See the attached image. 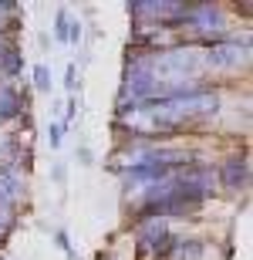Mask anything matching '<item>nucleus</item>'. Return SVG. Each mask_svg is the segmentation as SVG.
Listing matches in <instances>:
<instances>
[{
    "instance_id": "obj_1",
    "label": "nucleus",
    "mask_w": 253,
    "mask_h": 260,
    "mask_svg": "<svg viewBox=\"0 0 253 260\" xmlns=\"http://www.w3.org/2000/svg\"><path fill=\"white\" fill-rule=\"evenodd\" d=\"M250 58L246 54V44L240 48V44H209V51H206V64H213V68H236V64H243V61Z\"/></svg>"
},
{
    "instance_id": "obj_2",
    "label": "nucleus",
    "mask_w": 253,
    "mask_h": 260,
    "mask_svg": "<svg viewBox=\"0 0 253 260\" xmlns=\"http://www.w3.org/2000/svg\"><path fill=\"white\" fill-rule=\"evenodd\" d=\"M220 183L226 189H243L250 183V162H246V155H230L220 169Z\"/></svg>"
},
{
    "instance_id": "obj_3",
    "label": "nucleus",
    "mask_w": 253,
    "mask_h": 260,
    "mask_svg": "<svg viewBox=\"0 0 253 260\" xmlns=\"http://www.w3.org/2000/svg\"><path fill=\"white\" fill-rule=\"evenodd\" d=\"M20 108H24V98L17 95V88L0 85V125H4V122H10V118H17Z\"/></svg>"
},
{
    "instance_id": "obj_4",
    "label": "nucleus",
    "mask_w": 253,
    "mask_h": 260,
    "mask_svg": "<svg viewBox=\"0 0 253 260\" xmlns=\"http://www.w3.org/2000/svg\"><path fill=\"white\" fill-rule=\"evenodd\" d=\"M34 88H38V91H48V88H51V71L44 64L34 68Z\"/></svg>"
},
{
    "instance_id": "obj_5",
    "label": "nucleus",
    "mask_w": 253,
    "mask_h": 260,
    "mask_svg": "<svg viewBox=\"0 0 253 260\" xmlns=\"http://www.w3.org/2000/svg\"><path fill=\"white\" fill-rule=\"evenodd\" d=\"M14 230V206H0V237Z\"/></svg>"
},
{
    "instance_id": "obj_6",
    "label": "nucleus",
    "mask_w": 253,
    "mask_h": 260,
    "mask_svg": "<svg viewBox=\"0 0 253 260\" xmlns=\"http://www.w3.org/2000/svg\"><path fill=\"white\" fill-rule=\"evenodd\" d=\"M68 10H58V24H54V34H58V41H68Z\"/></svg>"
},
{
    "instance_id": "obj_7",
    "label": "nucleus",
    "mask_w": 253,
    "mask_h": 260,
    "mask_svg": "<svg viewBox=\"0 0 253 260\" xmlns=\"http://www.w3.org/2000/svg\"><path fill=\"white\" fill-rule=\"evenodd\" d=\"M48 142H51V149H58V145H61V125L48 128Z\"/></svg>"
},
{
    "instance_id": "obj_8",
    "label": "nucleus",
    "mask_w": 253,
    "mask_h": 260,
    "mask_svg": "<svg viewBox=\"0 0 253 260\" xmlns=\"http://www.w3.org/2000/svg\"><path fill=\"white\" fill-rule=\"evenodd\" d=\"M58 247L64 253H71V243H68V233H64V230H58Z\"/></svg>"
},
{
    "instance_id": "obj_9",
    "label": "nucleus",
    "mask_w": 253,
    "mask_h": 260,
    "mask_svg": "<svg viewBox=\"0 0 253 260\" xmlns=\"http://www.w3.org/2000/svg\"><path fill=\"white\" fill-rule=\"evenodd\" d=\"M64 85H68V88H75V64L68 68V78H64Z\"/></svg>"
}]
</instances>
